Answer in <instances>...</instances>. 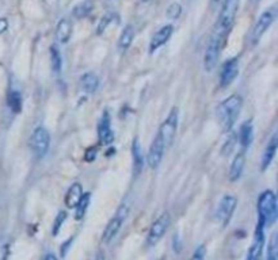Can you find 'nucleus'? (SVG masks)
I'll list each match as a JSON object with an SVG mask.
<instances>
[{
    "instance_id": "9b49d317",
    "label": "nucleus",
    "mask_w": 278,
    "mask_h": 260,
    "mask_svg": "<svg viewBox=\"0 0 278 260\" xmlns=\"http://www.w3.org/2000/svg\"><path fill=\"white\" fill-rule=\"evenodd\" d=\"M236 200L235 197L232 195H224L223 198L220 200V203L217 206V213H216V217L220 221V224L225 226V225L230 222L232 214L235 212L236 209Z\"/></svg>"
},
{
    "instance_id": "39448f33",
    "label": "nucleus",
    "mask_w": 278,
    "mask_h": 260,
    "mask_svg": "<svg viewBox=\"0 0 278 260\" xmlns=\"http://www.w3.org/2000/svg\"><path fill=\"white\" fill-rule=\"evenodd\" d=\"M237 8H239V0H224L223 8L218 17L217 29L228 34V31L231 30L232 24L235 22Z\"/></svg>"
},
{
    "instance_id": "7c9ffc66",
    "label": "nucleus",
    "mask_w": 278,
    "mask_h": 260,
    "mask_svg": "<svg viewBox=\"0 0 278 260\" xmlns=\"http://www.w3.org/2000/svg\"><path fill=\"white\" fill-rule=\"evenodd\" d=\"M236 140H237V136H236L235 133L231 134L230 137H228V140H227V142H225L223 146V155L228 156L231 152L234 151V148H235V144H236Z\"/></svg>"
},
{
    "instance_id": "393cba45",
    "label": "nucleus",
    "mask_w": 278,
    "mask_h": 260,
    "mask_svg": "<svg viewBox=\"0 0 278 260\" xmlns=\"http://www.w3.org/2000/svg\"><path fill=\"white\" fill-rule=\"evenodd\" d=\"M50 62H52V69L56 75H59L63 69V59H61L60 52L56 46L50 48Z\"/></svg>"
},
{
    "instance_id": "4be33fe9",
    "label": "nucleus",
    "mask_w": 278,
    "mask_h": 260,
    "mask_svg": "<svg viewBox=\"0 0 278 260\" xmlns=\"http://www.w3.org/2000/svg\"><path fill=\"white\" fill-rule=\"evenodd\" d=\"M133 38H134V27L132 24H128V26H125V29L122 30L121 36H120V40H118V48H120V50L125 52V50L130 46V43L133 41Z\"/></svg>"
},
{
    "instance_id": "4468645a",
    "label": "nucleus",
    "mask_w": 278,
    "mask_h": 260,
    "mask_svg": "<svg viewBox=\"0 0 278 260\" xmlns=\"http://www.w3.org/2000/svg\"><path fill=\"white\" fill-rule=\"evenodd\" d=\"M172 31H174V27L171 24H166L157 33H155V36L152 37L151 43H150V52L153 53L155 50L166 45L167 41L171 38V36H172Z\"/></svg>"
},
{
    "instance_id": "6e6552de",
    "label": "nucleus",
    "mask_w": 278,
    "mask_h": 260,
    "mask_svg": "<svg viewBox=\"0 0 278 260\" xmlns=\"http://www.w3.org/2000/svg\"><path fill=\"white\" fill-rule=\"evenodd\" d=\"M170 224H171L170 214L169 213H163V214L151 225L150 232H148V235H147V245H148V247H153V245L164 236V233L169 229Z\"/></svg>"
},
{
    "instance_id": "f03ea898",
    "label": "nucleus",
    "mask_w": 278,
    "mask_h": 260,
    "mask_svg": "<svg viewBox=\"0 0 278 260\" xmlns=\"http://www.w3.org/2000/svg\"><path fill=\"white\" fill-rule=\"evenodd\" d=\"M258 216H259V222L263 228L272 226L277 221V197L272 190H266L260 194L258 198Z\"/></svg>"
},
{
    "instance_id": "c85d7f7f",
    "label": "nucleus",
    "mask_w": 278,
    "mask_h": 260,
    "mask_svg": "<svg viewBox=\"0 0 278 260\" xmlns=\"http://www.w3.org/2000/svg\"><path fill=\"white\" fill-rule=\"evenodd\" d=\"M114 18H115V14H109V15H105V17L101 19L99 26H98V29H97V33L99 34V36L105 33V30L109 27V24L114 20Z\"/></svg>"
},
{
    "instance_id": "ddd939ff",
    "label": "nucleus",
    "mask_w": 278,
    "mask_h": 260,
    "mask_svg": "<svg viewBox=\"0 0 278 260\" xmlns=\"http://www.w3.org/2000/svg\"><path fill=\"white\" fill-rule=\"evenodd\" d=\"M98 137H99L101 144H103V145H110L114 141V133H113L111 126H110V118L107 113L103 114L102 120L98 125Z\"/></svg>"
},
{
    "instance_id": "7ed1b4c3",
    "label": "nucleus",
    "mask_w": 278,
    "mask_h": 260,
    "mask_svg": "<svg viewBox=\"0 0 278 260\" xmlns=\"http://www.w3.org/2000/svg\"><path fill=\"white\" fill-rule=\"evenodd\" d=\"M225 36H227V33H224L223 30H220L217 27H216L214 33L212 34L209 45L206 48L205 57H204V68H205L206 72L213 71L217 65L220 53H221V49H223V43L225 41Z\"/></svg>"
},
{
    "instance_id": "cd10ccee",
    "label": "nucleus",
    "mask_w": 278,
    "mask_h": 260,
    "mask_svg": "<svg viewBox=\"0 0 278 260\" xmlns=\"http://www.w3.org/2000/svg\"><path fill=\"white\" fill-rule=\"evenodd\" d=\"M182 14V6L179 3H172L167 7V11H166V17L169 19H178L181 17Z\"/></svg>"
},
{
    "instance_id": "f3484780",
    "label": "nucleus",
    "mask_w": 278,
    "mask_h": 260,
    "mask_svg": "<svg viewBox=\"0 0 278 260\" xmlns=\"http://www.w3.org/2000/svg\"><path fill=\"white\" fill-rule=\"evenodd\" d=\"M72 36V23L68 19H61L56 27V38L60 43H67Z\"/></svg>"
},
{
    "instance_id": "473e14b6",
    "label": "nucleus",
    "mask_w": 278,
    "mask_h": 260,
    "mask_svg": "<svg viewBox=\"0 0 278 260\" xmlns=\"http://www.w3.org/2000/svg\"><path fill=\"white\" fill-rule=\"evenodd\" d=\"M205 255H206L205 245H200L198 248L194 251V254L192 255L190 260H205Z\"/></svg>"
},
{
    "instance_id": "e433bc0d",
    "label": "nucleus",
    "mask_w": 278,
    "mask_h": 260,
    "mask_svg": "<svg viewBox=\"0 0 278 260\" xmlns=\"http://www.w3.org/2000/svg\"><path fill=\"white\" fill-rule=\"evenodd\" d=\"M43 260H57V258H56L55 254H48L43 256Z\"/></svg>"
},
{
    "instance_id": "f8f14e48",
    "label": "nucleus",
    "mask_w": 278,
    "mask_h": 260,
    "mask_svg": "<svg viewBox=\"0 0 278 260\" xmlns=\"http://www.w3.org/2000/svg\"><path fill=\"white\" fill-rule=\"evenodd\" d=\"M237 73H239L237 59H231V60L225 61L224 67L221 68V72H220V87L227 88L236 79Z\"/></svg>"
},
{
    "instance_id": "f704fd0d",
    "label": "nucleus",
    "mask_w": 278,
    "mask_h": 260,
    "mask_svg": "<svg viewBox=\"0 0 278 260\" xmlns=\"http://www.w3.org/2000/svg\"><path fill=\"white\" fill-rule=\"evenodd\" d=\"M73 242V237H69V240L67 242H64L63 245L60 247V252H61V258H64L68 252V248H69V245Z\"/></svg>"
},
{
    "instance_id": "0eeeda50",
    "label": "nucleus",
    "mask_w": 278,
    "mask_h": 260,
    "mask_svg": "<svg viewBox=\"0 0 278 260\" xmlns=\"http://www.w3.org/2000/svg\"><path fill=\"white\" fill-rule=\"evenodd\" d=\"M178 118H179L178 109L174 107V109L170 111V114L167 115L166 121L162 123V126H160L159 132H157V134H159L164 141L166 148H167V146H171L172 141L175 139L176 127H178Z\"/></svg>"
},
{
    "instance_id": "4c0bfd02",
    "label": "nucleus",
    "mask_w": 278,
    "mask_h": 260,
    "mask_svg": "<svg viewBox=\"0 0 278 260\" xmlns=\"http://www.w3.org/2000/svg\"><path fill=\"white\" fill-rule=\"evenodd\" d=\"M94 260H105V255H103V252H98L97 256L94 258Z\"/></svg>"
},
{
    "instance_id": "2f4dec72",
    "label": "nucleus",
    "mask_w": 278,
    "mask_h": 260,
    "mask_svg": "<svg viewBox=\"0 0 278 260\" xmlns=\"http://www.w3.org/2000/svg\"><path fill=\"white\" fill-rule=\"evenodd\" d=\"M10 244L6 239H0V260H7Z\"/></svg>"
},
{
    "instance_id": "423d86ee",
    "label": "nucleus",
    "mask_w": 278,
    "mask_h": 260,
    "mask_svg": "<svg viewBox=\"0 0 278 260\" xmlns=\"http://www.w3.org/2000/svg\"><path fill=\"white\" fill-rule=\"evenodd\" d=\"M30 145L37 158L41 159L48 153L49 145H50V134L45 127L40 126L34 129V132L31 134Z\"/></svg>"
},
{
    "instance_id": "6ab92c4d",
    "label": "nucleus",
    "mask_w": 278,
    "mask_h": 260,
    "mask_svg": "<svg viewBox=\"0 0 278 260\" xmlns=\"http://www.w3.org/2000/svg\"><path fill=\"white\" fill-rule=\"evenodd\" d=\"M254 139V129H253V122L247 121L244 122L240 127V133H239V141L242 144L243 151L247 149L248 146L251 145Z\"/></svg>"
},
{
    "instance_id": "72a5a7b5",
    "label": "nucleus",
    "mask_w": 278,
    "mask_h": 260,
    "mask_svg": "<svg viewBox=\"0 0 278 260\" xmlns=\"http://www.w3.org/2000/svg\"><path fill=\"white\" fill-rule=\"evenodd\" d=\"M95 156H97V149H95V148H90V149H87V152L85 153V160L87 163H91V161H94Z\"/></svg>"
},
{
    "instance_id": "1a4fd4ad",
    "label": "nucleus",
    "mask_w": 278,
    "mask_h": 260,
    "mask_svg": "<svg viewBox=\"0 0 278 260\" xmlns=\"http://www.w3.org/2000/svg\"><path fill=\"white\" fill-rule=\"evenodd\" d=\"M274 18H276V8H269L266 11L263 12L259 17V19L257 20V23L254 26V30H253V36H251V41H253V45H257L258 41L260 40V37L263 36L266 30L272 26V23L274 22Z\"/></svg>"
},
{
    "instance_id": "bb28decb",
    "label": "nucleus",
    "mask_w": 278,
    "mask_h": 260,
    "mask_svg": "<svg viewBox=\"0 0 278 260\" xmlns=\"http://www.w3.org/2000/svg\"><path fill=\"white\" fill-rule=\"evenodd\" d=\"M267 260H278L277 235H273L267 245Z\"/></svg>"
},
{
    "instance_id": "a211bd4d",
    "label": "nucleus",
    "mask_w": 278,
    "mask_h": 260,
    "mask_svg": "<svg viewBox=\"0 0 278 260\" xmlns=\"http://www.w3.org/2000/svg\"><path fill=\"white\" fill-rule=\"evenodd\" d=\"M82 195H83L82 184L80 183H73L72 186L69 187V190H68L67 195H65V205H67V207H69V209L76 207L79 200L82 198Z\"/></svg>"
},
{
    "instance_id": "ea45409f",
    "label": "nucleus",
    "mask_w": 278,
    "mask_h": 260,
    "mask_svg": "<svg viewBox=\"0 0 278 260\" xmlns=\"http://www.w3.org/2000/svg\"><path fill=\"white\" fill-rule=\"evenodd\" d=\"M141 1H148V0H141Z\"/></svg>"
},
{
    "instance_id": "aec40b11",
    "label": "nucleus",
    "mask_w": 278,
    "mask_h": 260,
    "mask_svg": "<svg viewBox=\"0 0 278 260\" xmlns=\"http://www.w3.org/2000/svg\"><path fill=\"white\" fill-rule=\"evenodd\" d=\"M80 84H82V88H83L87 94H94V92L98 90V87H99V79L97 78V75L87 72L85 73V75H82Z\"/></svg>"
},
{
    "instance_id": "2eb2a0df",
    "label": "nucleus",
    "mask_w": 278,
    "mask_h": 260,
    "mask_svg": "<svg viewBox=\"0 0 278 260\" xmlns=\"http://www.w3.org/2000/svg\"><path fill=\"white\" fill-rule=\"evenodd\" d=\"M244 165H246V153L244 151L239 152L234 159V161L231 164L230 167V180L236 181L239 180V178L242 176L243 170H244Z\"/></svg>"
},
{
    "instance_id": "c756f323",
    "label": "nucleus",
    "mask_w": 278,
    "mask_h": 260,
    "mask_svg": "<svg viewBox=\"0 0 278 260\" xmlns=\"http://www.w3.org/2000/svg\"><path fill=\"white\" fill-rule=\"evenodd\" d=\"M65 220H67V213L65 212H60L57 214L55 224H53V230H52V235H53V236H57V233L60 232L61 226L64 225Z\"/></svg>"
},
{
    "instance_id": "a19ab883",
    "label": "nucleus",
    "mask_w": 278,
    "mask_h": 260,
    "mask_svg": "<svg viewBox=\"0 0 278 260\" xmlns=\"http://www.w3.org/2000/svg\"><path fill=\"white\" fill-rule=\"evenodd\" d=\"M152 260H155V259H152Z\"/></svg>"
},
{
    "instance_id": "dca6fc26",
    "label": "nucleus",
    "mask_w": 278,
    "mask_h": 260,
    "mask_svg": "<svg viewBox=\"0 0 278 260\" xmlns=\"http://www.w3.org/2000/svg\"><path fill=\"white\" fill-rule=\"evenodd\" d=\"M277 146H278V139H277V134H274L272 137V140L269 141V144H267L266 149L263 152V155H262V171H266L269 168V165L272 164L273 159L276 156V152H277Z\"/></svg>"
},
{
    "instance_id": "412c9836",
    "label": "nucleus",
    "mask_w": 278,
    "mask_h": 260,
    "mask_svg": "<svg viewBox=\"0 0 278 260\" xmlns=\"http://www.w3.org/2000/svg\"><path fill=\"white\" fill-rule=\"evenodd\" d=\"M132 156H133V171L134 175H139L143 165H144V159H143V152H141V145L139 140L134 139L133 145H132Z\"/></svg>"
},
{
    "instance_id": "20e7f679",
    "label": "nucleus",
    "mask_w": 278,
    "mask_h": 260,
    "mask_svg": "<svg viewBox=\"0 0 278 260\" xmlns=\"http://www.w3.org/2000/svg\"><path fill=\"white\" fill-rule=\"evenodd\" d=\"M128 213H129L128 206H125V205L120 206V209H118L117 214H115L114 217L110 220L107 226H106L105 230H103V235H102L103 242L109 244V242L113 241V239L118 235V232H120V229H121L124 221L127 220Z\"/></svg>"
},
{
    "instance_id": "9d476101",
    "label": "nucleus",
    "mask_w": 278,
    "mask_h": 260,
    "mask_svg": "<svg viewBox=\"0 0 278 260\" xmlns=\"http://www.w3.org/2000/svg\"><path fill=\"white\" fill-rule=\"evenodd\" d=\"M164 151H166V144H164L162 137L159 134H156L153 141H152L151 148L148 151V156H147V163H148V167L151 170H156L157 167L160 165Z\"/></svg>"
},
{
    "instance_id": "5701e85b",
    "label": "nucleus",
    "mask_w": 278,
    "mask_h": 260,
    "mask_svg": "<svg viewBox=\"0 0 278 260\" xmlns=\"http://www.w3.org/2000/svg\"><path fill=\"white\" fill-rule=\"evenodd\" d=\"M92 8H94V1H92V0H83V1H80V3L76 4L75 8H73V17L78 19L86 18L87 15H90Z\"/></svg>"
},
{
    "instance_id": "b1692460",
    "label": "nucleus",
    "mask_w": 278,
    "mask_h": 260,
    "mask_svg": "<svg viewBox=\"0 0 278 260\" xmlns=\"http://www.w3.org/2000/svg\"><path fill=\"white\" fill-rule=\"evenodd\" d=\"M90 200H91V195L90 193H85L82 195V198L79 200V203L76 205V213H75V217L76 220H82V218L85 217L86 212H87V209H88V205H90Z\"/></svg>"
},
{
    "instance_id": "58836bf2",
    "label": "nucleus",
    "mask_w": 278,
    "mask_h": 260,
    "mask_svg": "<svg viewBox=\"0 0 278 260\" xmlns=\"http://www.w3.org/2000/svg\"><path fill=\"white\" fill-rule=\"evenodd\" d=\"M218 1H220V0H214V3H218Z\"/></svg>"
},
{
    "instance_id": "c9c22d12",
    "label": "nucleus",
    "mask_w": 278,
    "mask_h": 260,
    "mask_svg": "<svg viewBox=\"0 0 278 260\" xmlns=\"http://www.w3.org/2000/svg\"><path fill=\"white\" fill-rule=\"evenodd\" d=\"M8 29V20L6 18H0V34H3Z\"/></svg>"
},
{
    "instance_id": "f257e3e1",
    "label": "nucleus",
    "mask_w": 278,
    "mask_h": 260,
    "mask_svg": "<svg viewBox=\"0 0 278 260\" xmlns=\"http://www.w3.org/2000/svg\"><path fill=\"white\" fill-rule=\"evenodd\" d=\"M243 99L239 95H231L217 106V120L223 132H230L235 125L237 117L240 114Z\"/></svg>"
},
{
    "instance_id": "a878e982",
    "label": "nucleus",
    "mask_w": 278,
    "mask_h": 260,
    "mask_svg": "<svg viewBox=\"0 0 278 260\" xmlns=\"http://www.w3.org/2000/svg\"><path fill=\"white\" fill-rule=\"evenodd\" d=\"M7 102H8V107H10L14 113H21V109H22V99H21V94H19L18 91H11V92L8 94Z\"/></svg>"
}]
</instances>
